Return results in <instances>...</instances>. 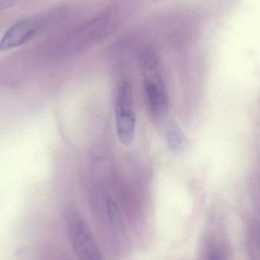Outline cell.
I'll return each instance as SVG.
<instances>
[{
	"mask_svg": "<svg viewBox=\"0 0 260 260\" xmlns=\"http://www.w3.org/2000/svg\"><path fill=\"white\" fill-rule=\"evenodd\" d=\"M139 61L150 114L154 118H163L168 113L169 100L158 56L152 47L145 46L139 52Z\"/></svg>",
	"mask_w": 260,
	"mask_h": 260,
	"instance_id": "obj_1",
	"label": "cell"
},
{
	"mask_svg": "<svg viewBox=\"0 0 260 260\" xmlns=\"http://www.w3.org/2000/svg\"><path fill=\"white\" fill-rule=\"evenodd\" d=\"M67 226L72 247L79 260H105L91 229L74 209L67 212Z\"/></svg>",
	"mask_w": 260,
	"mask_h": 260,
	"instance_id": "obj_2",
	"label": "cell"
},
{
	"mask_svg": "<svg viewBox=\"0 0 260 260\" xmlns=\"http://www.w3.org/2000/svg\"><path fill=\"white\" fill-rule=\"evenodd\" d=\"M129 81H119L115 100V122L117 136L123 145H129L134 139L136 115Z\"/></svg>",
	"mask_w": 260,
	"mask_h": 260,
	"instance_id": "obj_3",
	"label": "cell"
},
{
	"mask_svg": "<svg viewBox=\"0 0 260 260\" xmlns=\"http://www.w3.org/2000/svg\"><path fill=\"white\" fill-rule=\"evenodd\" d=\"M41 22L36 18L21 20L8 29L0 39V52L24 45L36 36Z\"/></svg>",
	"mask_w": 260,
	"mask_h": 260,
	"instance_id": "obj_4",
	"label": "cell"
},
{
	"mask_svg": "<svg viewBox=\"0 0 260 260\" xmlns=\"http://www.w3.org/2000/svg\"><path fill=\"white\" fill-rule=\"evenodd\" d=\"M167 142L170 149L174 153H180L187 145V139L177 123H171L167 130Z\"/></svg>",
	"mask_w": 260,
	"mask_h": 260,
	"instance_id": "obj_5",
	"label": "cell"
},
{
	"mask_svg": "<svg viewBox=\"0 0 260 260\" xmlns=\"http://www.w3.org/2000/svg\"><path fill=\"white\" fill-rule=\"evenodd\" d=\"M206 260H224L222 251L219 246L212 244L208 250Z\"/></svg>",
	"mask_w": 260,
	"mask_h": 260,
	"instance_id": "obj_6",
	"label": "cell"
},
{
	"mask_svg": "<svg viewBox=\"0 0 260 260\" xmlns=\"http://www.w3.org/2000/svg\"><path fill=\"white\" fill-rule=\"evenodd\" d=\"M15 0H0V11L12 7L15 4Z\"/></svg>",
	"mask_w": 260,
	"mask_h": 260,
	"instance_id": "obj_7",
	"label": "cell"
}]
</instances>
